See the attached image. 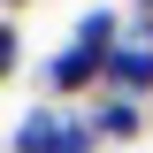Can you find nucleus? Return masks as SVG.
<instances>
[{
  "mask_svg": "<svg viewBox=\"0 0 153 153\" xmlns=\"http://www.w3.org/2000/svg\"><path fill=\"white\" fill-rule=\"evenodd\" d=\"M100 76H107V61H100V54L61 46V54H46L38 84H46V100H76V92H100Z\"/></svg>",
  "mask_w": 153,
  "mask_h": 153,
  "instance_id": "f257e3e1",
  "label": "nucleus"
},
{
  "mask_svg": "<svg viewBox=\"0 0 153 153\" xmlns=\"http://www.w3.org/2000/svg\"><path fill=\"white\" fill-rule=\"evenodd\" d=\"M100 92H123V100H153V46L123 38L107 54V76H100Z\"/></svg>",
  "mask_w": 153,
  "mask_h": 153,
  "instance_id": "f03ea898",
  "label": "nucleus"
},
{
  "mask_svg": "<svg viewBox=\"0 0 153 153\" xmlns=\"http://www.w3.org/2000/svg\"><path fill=\"white\" fill-rule=\"evenodd\" d=\"M61 130H69V107H61V100H38V107H23L16 130H8V153H61Z\"/></svg>",
  "mask_w": 153,
  "mask_h": 153,
  "instance_id": "7ed1b4c3",
  "label": "nucleus"
},
{
  "mask_svg": "<svg viewBox=\"0 0 153 153\" xmlns=\"http://www.w3.org/2000/svg\"><path fill=\"white\" fill-rule=\"evenodd\" d=\"M92 130L100 146H130L146 130V100H123V92H92Z\"/></svg>",
  "mask_w": 153,
  "mask_h": 153,
  "instance_id": "20e7f679",
  "label": "nucleus"
},
{
  "mask_svg": "<svg viewBox=\"0 0 153 153\" xmlns=\"http://www.w3.org/2000/svg\"><path fill=\"white\" fill-rule=\"evenodd\" d=\"M69 46H84V54H100V61H107L115 46H123V8H115V0H84V16H76Z\"/></svg>",
  "mask_w": 153,
  "mask_h": 153,
  "instance_id": "39448f33",
  "label": "nucleus"
},
{
  "mask_svg": "<svg viewBox=\"0 0 153 153\" xmlns=\"http://www.w3.org/2000/svg\"><path fill=\"white\" fill-rule=\"evenodd\" d=\"M23 69V31H16V16H0V84Z\"/></svg>",
  "mask_w": 153,
  "mask_h": 153,
  "instance_id": "423d86ee",
  "label": "nucleus"
},
{
  "mask_svg": "<svg viewBox=\"0 0 153 153\" xmlns=\"http://www.w3.org/2000/svg\"><path fill=\"white\" fill-rule=\"evenodd\" d=\"M0 8H8V16H16V8H31V0H0Z\"/></svg>",
  "mask_w": 153,
  "mask_h": 153,
  "instance_id": "0eeeda50",
  "label": "nucleus"
},
{
  "mask_svg": "<svg viewBox=\"0 0 153 153\" xmlns=\"http://www.w3.org/2000/svg\"><path fill=\"white\" fill-rule=\"evenodd\" d=\"M0 153H8V138H0Z\"/></svg>",
  "mask_w": 153,
  "mask_h": 153,
  "instance_id": "6e6552de",
  "label": "nucleus"
}]
</instances>
